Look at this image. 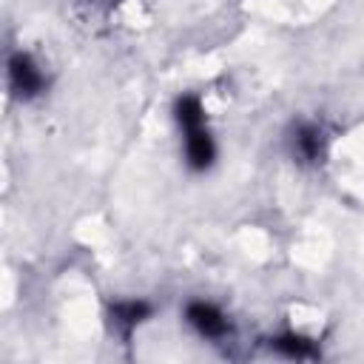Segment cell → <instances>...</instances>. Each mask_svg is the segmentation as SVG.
Instances as JSON below:
<instances>
[{"label":"cell","instance_id":"6da1fadb","mask_svg":"<svg viewBox=\"0 0 364 364\" xmlns=\"http://www.w3.org/2000/svg\"><path fill=\"white\" fill-rule=\"evenodd\" d=\"M176 125L185 136V162L193 171H208L216 159V142L205 122V105L196 94H182L173 105Z\"/></svg>","mask_w":364,"mask_h":364},{"label":"cell","instance_id":"7a4b0ae2","mask_svg":"<svg viewBox=\"0 0 364 364\" xmlns=\"http://www.w3.org/2000/svg\"><path fill=\"white\" fill-rule=\"evenodd\" d=\"M9 85H11V91H14L17 97L31 100V97H37V94L43 91L46 77H43L40 65H37L28 54L17 51V54L9 57Z\"/></svg>","mask_w":364,"mask_h":364},{"label":"cell","instance_id":"3957f363","mask_svg":"<svg viewBox=\"0 0 364 364\" xmlns=\"http://www.w3.org/2000/svg\"><path fill=\"white\" fill-rule=\"evenodd\" d=\"M185 321H188L202 338H222V336H228V330H230V321L225 318V313H222L216 304L202 301V299H196V301H191V304L185 307Z\"/></svg>","mask_w":364,"mask_h":364},{"label":"cell","instance_id":"277c9868","mask_svg":"<svg viewBox=\"0 0 364 364\" xmlns=\"http://www.w3.org/2000/svg\"><path fill=\"white\" fill-rule=\"evenodd\" d=\"M327 151V136L321 131V125L316 122H301L293 134V154L301 159V162H321Z\"/></svg>","mask_w":364,"mask_h":364},{"label":"cell","instance_id":"5b68a950","mask_svg":"<svg viewBox=\"0 0 364 364\" xmlns=\"http://www.w3.org/2000/svg\"><path fill=\"white\" fill-rule=\"evenodd\" d=\"M148 313H151V307H148L145 301H136V299H131V301H117V304L111 307V321H114V327H117L122 336H131V333L148 318Z\"/></svg>","mask_w":364,"mask_h":364},{"label":"cell","instance_id":"8992f818","mask_svg":"<svg viewBox=\"0 0 364 364\" xmlns=\"http://www.w3.org/2000/svg\"><path fill=\"white\" fill-rule=\"evenodd\" d=\"M273 347H276L282 355H287V358H313V355L318 353L316 344H313L310 338L299 336V333H284V336H279V338L273 341Z\"/></svg>","mask_w":364,"mask_h":364}]
</instances>
